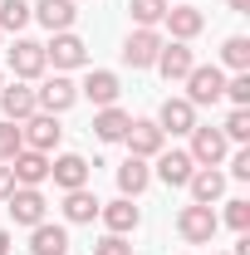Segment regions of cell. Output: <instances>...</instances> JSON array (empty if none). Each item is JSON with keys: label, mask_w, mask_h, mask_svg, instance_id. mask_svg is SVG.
<instances>
[{"label": "cell", "mask_w": 250, "mask_h": 255, "mask_svg": "<svg viewBox=\"0 0 250 255\" xmlns=\"http://www.w3.org/2000/svg\"><path fill=\"white\" fill-rule=\"evenodd\" d=\"M216 211H211V206H196V201H191V206H182V211H177V231H182V241H187V246H211V236H216Z\"/></svg>", "instance_id": "2"}, {"label": "cell", "mask_w": 250, "mask_h": 255, "mask_svg": "<svg viewBox=\"0 0 250 255\" xmlns=\"http://www.w3.org/2000/svg\"><path fill=\"white\" fill-rule=\"evenodd\" d=\"M191 172H196V162H191V152H182V147H162L157 152V177L167 182V187H187L191 182Z\"/></svg>", "instance_id": "19"}, {"label": "cell", "mask_w": 250, "mask_h": 255, "mask_svg": "<svg viewBox=\"0 0 250 255\" xmlns=\"http://www.w3.org/2000/svg\"><path fill=\"white\" fill-rule=\"evenodd\" d=\"M10 172H15V187H44V182H49V152L20 147V152L10 157Z\"/></svg>", "instance_id": "10"}, {"label": "cell", "mask_w": 250, "mask_h": 255, "mask_svg": "<svg viewBox=\"0 0 250 255\" xmlns=\"http://www.w3.org/2000/svg\"><path fill=\"white\" fill-rule=\"evenodd\" d=\"M221 132H226V142H250V108H231Z\"/></svg>", "instance_id": "29"}, {"label": "cell", "mask_w": 250, "mask_h": 255, "mask_svg": "<svg viewBox=\"0 0 250 255\" xmlns=\"http://www.w3.org/2000/svg\"><path fill=\"white\" fill-rule=\"evenodd\" d=\"M0 89H5V74H0Z\"/></svg>", "instance_id": "38"}, {"label": "cell", "mask_w": 250, "mask_h": 255, "mask_svg": "<svg viewBox=\"0 0 250 255\" xmlns=\"http://www.w3.org/2000/svg\"><path fill=\"white\" fill-rule=\"evenodd\" d=\"M157 128H162V132H172V137H182V132L196 128V108H191L187 98H167V103L157 108Z\"/></svg>", "instance_id": "20"}, {"label": "cell", "mask_w": 250, "mask_h": 255, "mask_svg": "<svg viewBox=\"0 0 250 255\" xmlns=\"http://www.w3.org/2000/svg\"><path fill=\"white\" fill-rule=\"evenodd\" d=\"M0 113H5V123H25L30 113H39V103H34V89L30 84H5L0 89Z\"/></svg>", "instance_id": "14"}, {"label": "cell", "mask_w": 250, "mask_h": 255, "mask_svg": "<svg viewBox=\"0 0 250 255\" xmlns=\"http://www.w3.org/2000/svg\"><path fill=\"white\" fill-rule=\"evenodd\" d=\"M98 216H103V226H108V236H127V231H137V221H142V211L132 206V196L103 201V206H98Z\"/></svg>", "instance_id": "17"}, {"label": "cell", "mask_w": 250, "mask_h": 255, "mask_svg": "<svg viewBox=\"0 0 250 255\" xmlns=\"http://www.w3.org/2000/svg\"><path fill=\"white\" fill-rule=\"evenodd\" d=\"M49 177H54L59 191H79V187H89L94 167H89V157H79V152H64V157L49 162Z\"/></svg>", "instance_id": "12"}, {"label": "cell", "mask_w": 250, "mask_h": 255, "mask_svg": "<svg viewBox=\"0 0 250 255\" xmlns=\"http://www.w3.org/2000/svg\"><path fill=\"white\" fill-rule=\"evenodd\" d=\"M44 59L54 64V69H84V64H89V44L74 30H64V34H54V39L44 44Z\"/></svg>", "instance_id": "6"}, {"label": "cell", "mask_w": 250, "mask_h": 255, "mask_svg": "<svg viewBox=\"0 0 250 255\" xmlns=\"http://www.w3.org/2000/svg\"><path fill=\"white\" fill-rule=\"evenodd\" d=\"M152 69H162V79H167V84H182L191 69H196V59H191V49L182 44V39H172V44H162V54H157Z\"/></svg>", "instance_id": "16"}, {"label": "cell", "mask_w": 250, "mask_h": 255, "mask_svg": "<svg viewBox=\"0 0 250 255\" xmlns=\"http://www.w3.org/2000/svg\"><path fill=\"white\" fill-rule=\"evenodd\" d=\"M34 103H39V113H69L74 103H79V84L74 79H64V74H54V79H44L39 89H34Z\"/></svg>", "instance_id": "3"}, {"label": "cell", "mask_w": 250, "mask_h": 255, "mask_svg": "<svg viewBox=\"0 0 250 255\" xmlns=\"http://www.w3.org/2000/svg\"><path fill=\"white\" fill-rule=\"evenodd\" d=\"M118 94H123V84H118L113 69H89V79L79 84V98H89L94 108H113Z\"/></svg>", "instance_id": "9"}, {"label": "cell", "mask_w": 250, "mask_h": 255, "mask_svg": "<svg viewBox=\"0 0 250 255\" xmlns=\"http://www.w3.org/2000/svg\"><path fill=\"white\" fill-rule=\"evenodd\" d=\"M34 20H39L49 34H64V30H74L79 5H74V0H39V5H34Z\"/></svg>", "instance_id": "18"}, {"label": "cell", "mask_w": 250, "mask_h": 255, "mask_svg": "<svg viewBox=\"0 0 250 255\" xmlns=\"http://www.w3.org/2000/svg\"><path fill=\"white\" fill-rule=\"evenodd\" d=\"M226 5H231L236 15H250V0H226Z\"/></svg>", "instance_id": "36"}, {"label": "cell", "mask_w": 250, "mask_h": 255, "mask_svg": "<svg viewBox=\"0 0 250 255\" xmlns=\"http://www.w3.org/2000/svg\"><path fill=\"white\" fill-rule=\"evenodd\" d=\"M127 15L137 20V30H157L167 15V0H127Z\"/></svg>", "instance_id": "27"}, {"label": "cell", "mask_w": 250, "mask_h": 255, "mask_svg": "<svg viewBox=\"0 0 250 255\" xmlns=\"http://www.w3.org/2000/svg\"><path fill=\"white\" fill-rule=\"evenodd\" d=\"M98 206H103V201H98V196H94L89 187L64 191V221H69V226H89V221L98 216Z\"/></svg>", "instance_id": "22"}, {"label": "cell", "mask_w": 250, "mask_h": 255, "mask_svg": "<svg viewBox=\"0 0 250 255\" xmlns=\"http://www.w3.org/2000/svg\"><path fill=\"white\" fill-rule=\"evenodd\" d=\"M30 255H69V231L49 221L30 226Z\"/></svg>", "instance_id": "21"}, {"label": "cell", "mask_w": 250, "mask_h": 255, "mask_svg": "<svg viewBox=\"0 0 250 255\" xmlns=\"http://www.w3.org/2000/svg\"><path fill=\"white\" fill-rule=\"evenodd\" d=\"M147 182H152V167L142 157H127L123 167H118V191H123V196H142Z\"/></svg>", "instance_id": "25"}, {"label": "cell", "mask_w": 250, "mask_h": 255, "mask_svg": "<svg viewBox=\"0 0 250 255\" xmlns=\"http://www.w3.org/2000/svg\"><path fill=\"white\" fill-rule=\"evenodd\" d=\"M0 255H10V231H0Z\"/></svg>", "instance_id": "37"}, {"label": "cell", "mask_w": 250, "mask_h": 255, "mask_svg": "<svg viewBox=\"0 0 250 255\" xmlns=\"http://www.w3.org/2000/svg\"><path fill=\"white\" fill-rule=\"evenodd\" d=\"M10 69H15V79H20V84L39 79V74L49 69V59H44V44H34V39H15V49H10Z\"/></svg>", "instance_id": "13"}, {"label": "cell", "mask_w": 250, "mask_h": 255, "mask_svg": "<svg viewBox=\"0 0 250 255\" xmlns=\"http://www.w3.org/2000/svg\"><path fill=\"white\" fill-rule=\"evenodd\" d=\"M5 206H10V221L15 226H39L44 211H49V201H44L39 187H15L10 196H5Z\"/></svg>", "instance_id": "5"}, {"label": "cell", "mask_w": 250, "mask_h": 255, "mask_svg": "<svg viewBox=\"0 0 250 255\" xmlns=\"http://www.w3.org/2000/svg\"><path fill=\"white\" fill-rule=\"evenodd\" d=\"M187 187H191V201L196 206H211V201H221V191H226V177H221L216 167H196Z\"/></svg>", "instance_id": "23"}, {"label": "cell", "mask_w": 250, "mask_h": 255, "mask_svg": "<svg viewBox=\"0 0 250 255\" xmlns=\"http://www.w3.org/2000/svg\"><path fill=\"white\" fill-rule=\"evenodd\" d=\"M221 64L236 69V74H246V69H250V39H246V34H231V39L221 44Z\"/></svg>", "instance_id": "28"}, {"label": "cell", "mask_w": 250, "mask_h": 255, "mask_svg": "<svg viewBox=\"0 0 250 255\" xmlns=\"http://www.w3.org/2000/svg\"><path fill=\"white\" fill-rule=\"evenodd\" d=\"M15 191V172H10V162H0V201Z\"/></svg>", "instance_id": "35"}, {"label": "cell", "mask_w": 250, "mask_h": 255, "mask_svg": "<svg viewBox=\"0 0 250 255\" xmlns=\"http://www.w3.org/2000/svg\"><path fill=\"white\" fill-rule=\"evenodd\" d=\"M167 5H172V0H167Z\"/></svg>", "instance_id": "39"}, {"label": "cell", "mask_w": 250, "mask_h": 255, "mask_svg": "<svg viewBox=\"0 0 250 255\" xmlns=\"http://www.w3.org/2000/svg\"><path fill=\"white\" fill-rule=\"evenodd\" d=\"M226 98H231L236 108H250V69L236 74V79H226Z\"/></svg>", "instance_id": "32"}, {"label": "cell", "mask_w": 250, "mask_h": 255, "mask_svg": "<svg viewBox=\"0 0 250 255\" xmlns=\"http://www.w3.org/2000/svg\"><path fill=\"white\" fill-rule=\"evenodd\" d=\"M20 132H25V147H34V152H54L64 137V128L54 113H30L25 123H20Z\"/></svg>", "instance_id": "7"}, {"label": "cell", "mask_w": 250, "mask_h": 255, "mask_svg": "<svg viewBox=\"0 0 250 255\" xmlns=\"http://www.w3.org/2000/svg\"><path fill=\"white\" fill-rule=\"evenodd\" d=\"M182 84H187V103L191 108H206V103H221V98H226V74H221L216 64H196Z\"/></svg>", "instance_id": "1"}, {"label": "cell", "mask_w": 250, "mask_h": 255, "mask_svg": "<svg viewBox=\"0 0 250 255\" xmlns=\"http://www.w3.org/2000/svg\"><path fill=\"white\" fill-rule=\"evenodd\" d=\"M20 147H25V132H20V123H5V118H0V162H10Z\"/></svg>", "instance_id": "30"}, {"label": "cell", "mask_w": 250, "mask_h": 255, "mask_svg": "<svg viewBox=\"0 0 250 255\" xmlns=\"http://www.w3.org/2000/svg\"><path fill=\"white\" fill-rule=\"evenodd\" d=\"M162 44H167V39H162L157 30H132L127 44H123V64L127 69H152L157 54H162Z\"/></svg>", "instance_id": "8"}, {"label": "cell", "mask_w": 250, "mask_h": 255, "mask_svg": "<svg viewBox=\"0 0 250 255\" xmlns=\"http://www.w3.org/2000/svg\"><path fill=\"white\" fill-rule=\"evenodd\" d=\"M231 177H236V182H250V147H241V152L231 157Z\"/></svg>", "instance_id": "34"}, {"label": "cell", "mask_w": 250, "mask_h": 255, "mask_svg": "<svg viewBox=\"0 0 250 255\" xmlns=\"http://www.w3.org/2000/svg\"><path fill=\"white\" fill-rule=\"evenodd\" d=\"M226 226H231V231H250V201L246 196L226 201Z\"/></svg>", "instance_id": "31"}, {"label": "cell", "mask_w": 250, "mask_h": 255, "mask_svg": "<svg viewBox=\"0 0 250 255\" xmlns=\"http://www.w3.org/2000/svg\"><path fill=\"white\" fill-rule=\"evenodd\" d=\"M162 25L172 30V39H196V34L206 30V15L196 10V5H167V15H162Z\"/></svg>", "instance_id": "15"}, {"label": "cell", "mask_w": 250, "mask_h": 255, "mask_svg": "<svg viewBox=\"0 0 250 255\" xmlns=\"http://www.w3.org/2000/svg\"><path fill=\"white\" fill-rule=\"evenodd\" d=\"M34 20V5L25 0H0V34H20Z\"/></svg>", "instance_id": "26"}, {"label": "cell", "mask_w": 250, "mask_h": 255, "mask_svg": "<svg viewBox=\"0 0 250 255\" xmlns=\"http://www.w3.org/2000/svg\"><path fill=\"white\" fill-rule=\"evenodd\" d=\"M123 142H127V157H142V162H152L157 152L167 147V132H162L157 123H127Z\"/></svg>", "instance_id": "11"}, {"label": "cell", "mask_w": 250, "mask_h": 255, "mask_svg": "<svg viewBox=\"0 0 250 255\" xmlns=\"http://www.w3.org/2000/svg\"><path fill=\"white\" fill-rule=\"evenodd\" d=\"M94 255H132V246H127L123 236H103V241L94 246Z\"/></svg>", "instance_id": "33"}, {"label": "cell", "mask_w": 250, "mask_h": 255, "mask_svg": "<svg viewBox=\"0 0 250 255\" xmlns=\"http://www.w3.org/2000/svg\"><path fill=\"white\" fill-rule=\"evenodd\" d=\"M127 123H132V118H127L118 103H113V108H98V113H94V132H98V142H123Z\"/></svg>", "instance_id": "24"}, {"label": "cell", "mask_w": 250, "mask_h": 255, "mask_svg": "<svg viewBox=\"0 0 250 255\" xmlns=\"http://www.w3.org/2000/svg\"><path fill=\"white\" fill-rule=\"evenodd\" d=\"M191 137V162H196V167H221V157H226V147H231V142H226V132H221V128H191L187 132Z\"/></svg>", "instance_id": "4"}]
</instances>
